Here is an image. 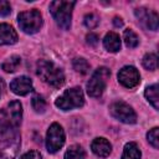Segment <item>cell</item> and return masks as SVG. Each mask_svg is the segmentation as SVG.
<instances>
[{
  "label": "cell",
  "mask_w": 159,
  "mask_h": 159,
  "mask_svg": "<svg viewBox=\"0 0 159 159\" xmlns=\"http://www.w3.org/2000/svg\"><path fill=\"white\" fill-rule=\"evenodd\" d=\"M0 94H1V83H0Z\"/></svg>",
  "instance_id": "cell-30"
},
{
  "label": "cell",
  "mask_w": 159,
  "mask_h": 159,
  "mask_svg": "<svg viewBox=\"0 0 159 159\" xmlns=\"http://www.w3.org/2000/svg\"><path fill=\"white\" fill-rule=\"evenodd\" d=\"M111 71L107 67H98L87 82V93L91 97H99L106 89Z\"/></svg>",
  "instance_id": "cell-5"
},
{
  "label": "cell",
  "mask_w": 159,
  "mask_h": 159,
  "mask_svg": "<svg viewBox=\"0 0 159 159\" xmlns=\"http://www.w3.org/2000/svg\"><path fill=\"white\" fill-rule=\"evenodd\" d=\"M65 159H86V153L81 145L75 144V145H71L66 150Z\"/></svg>",
  "instance_id": "cell-18"
},
{
  "label": "cell",
  "mask_w": 159,
  "mask_h": 159,
  "mask_svg": "<svg viewBox=\"0 0 159 159\" xmlns=\"http://www.w3.org/2000/svg\"><path fill=\"white\" fill-rule=\"evenodd\" d=\"M147 139L150 145H153L155 149L159 148V128L154 127L147 133Z\"/></svg>",
  "instance_id": "cell-24"
},
{
  "label": "cell",
  "mask_w": 159,
  "mask_h": 159,
  "mask_svg": "<svg viewBox=\"0 0 159 159\" xmlns=\"http://www.w3.org/2000/svg\"><path fill=\"white\" fill-rule=\"evenodd\" d=\"M103 45L109 52H117L120 50V39L116 32H108L103 39Z\"/></svg>",
  "instance_id": "cell-15"
},
{
  "label": "cell",
  "mask_w": 159,
  "mask_h": 159,
  "mask_svg": "<svg viewBox=\"0 0 159 159\" xmlns=\"http://www.w3.org/2000/svg\"><path fill=\"white\" fill-rule=\"evenodd\" d=\"M84 103V96L80 87H72L66 89L60 97H57L55 104L62 111H70L73 108H80Z\"/></svg>",
  "instance_id": "cell-4"
},
{
  "label": "cell",
  "mask_w": 159,
  "mask_h": 159,
  "mask_svg": "<svg viewBox=\"0 0 159 159\" xmlns=\"http://www.w3.org/2000/svg\"><path fill=\"white\" fill-rule=\"evenodd\" d=\"M72 66H73V68H75L76 72L82 73V75L87 73L88 70H89V63H88L84 58H82V57H77V58H75L73 62H72Z\"/></svg>",
  "instance_id": "cell-22"
},
{
  "label": "cell",
  "mask_w": 159,
  "mask_h": 159,
  "mask_svg": "<svg viewBox=\"0 0 159 159\" xmlns=\"http://www.w3.org/2000/svg\"><path fill=\"white\" fill-rule=\"evenodd\" d=\"M123 40H124V43L127 45V47H129V48H134V47H137L139 45V37L130 29L124 30V32H123Z\"/></svg>",
  "instance_id": "cell-19"
},
{
  "label": "cell",
  "mask_w": 159,
  "mask_h": 159,
  "mask_svg": "<svg viewBox=\"0 0 159 159\" xmlns=\"http://www.w3.org/2000/svg\"><path fill=\"white\" fill-rule=\"evenodd\" d=\"M20 63H21V58L19 56H11V57H9L7 60H5L2 62L1 67H2V70L5 72L11 73V72L16 71V68L20 66Z\"/></svg>",
  "instance_id": "cell-20"
},
{
  "label": "cell",
  "mask_w": 159,
  "mask_h": 159,
  "mask_svg": "<svg viewBox=\"0 0 159 159\" xmlns=\"http://www.w3.org/2000/svg\"><path fill=\"white\" fill-rule=\"evenodd\" d=\"M17 24L26 34H35L42 26V15L37 9L22 11L17 15Z\"/></svg>",
  "instance_id": "cell-6"
},
{
  "label": "cell",
  "mask_w": 159,
  "mask_h": 159,
  "mask_svg": "<svg viewBox=\"0 0 159 159\" xmlns=\"http://www.w3.org/2000/svg\"><path fill=\"white\" fill-rule=\"evenodd\" d=\"M113 24H114L116 27H122V26H123V20H122L120 17H114Z\"/></svg>",
  "instance_id": "cell-29"
},
{
  "label": "cell",
  "mask_w": 159,
  "mask_h": 159,
  "mask_svg": "<svg viewBox=\"0 0 159 159\" xmlns=\"http://www.w3.org/2000/svg\"><path fill=\"white\" fill-rule=\"evenodd\" d=\"M65 130L58 123H52L46 134V148L50 153H56L65 144Z\"/></svg>",
  "instance_id": "cell-8"
},
{
  "label": "cell",
  "mask_w": 159,
  "mask_h": 159,
  "mask_svg": "<svg viewBox=\"0 0 159 159\" xmlns=\"http://www.w3.org/2000/svg\"><path fill=\"white\" fill-rule=\"evenodd\" d=\"M36 70H37L36 72L40 76V78L55 88H60L65 83V75H63L62 70L58 68L57 66H55L50 61L40 60L37 62Z\"/></svg>",
  "instance_id": "cell-2"
},
{
  "label": "cell",
  "mask_w": 159,
  "mask_h": 159,
  "mask_svg": "<svg viewBox=\"0 0 159 159\" xmlns=\"http://www.w3.org/2000/svg\"><path fill=\"white\" fill-rule=\"evenodd\" d=\"M144 96L148 99V102L155 108H159V94H158V84H152L148 86L144 91Z\"/></svg>",
  "instance_id": "cell-17"
},
{
  "label": "cell",
  "mask_w": 159,
  "mask_h": 159,
  "mask_svg": "<svg viewBox=\"0 0 159 159\" xmlns=\"http://www.w3.org/2000/svg\"><path fill=\"white\" fill-rule=\"evenodd\" d=\"M10 12H11V6H10L9 1H6V0H0V16L9 15Z\"/></svg>",
  "instance_id": "cell-26"
},
{
  "label": "cell",
  "mask_w": 159,
  "mask_h": 159,
  "mask_svg": "<svg viewBox=\"0 0 159 159\" xmlns=\"http://www.w3.org/2000/svg\"><path fill=\"white\" fill-rule=\"evenodd\" d=\"M20 159H41V154L37 150H30L26 152L24 155H21Z\"/></svg>",
  "instance_id": "cell-27"
},
{
  "label": "cell",
  "mask_w": 159,
  "mask_h": 159,
  "mask_svg": "<svg viewBox=\"0 0 159 159\" xmlns=\"http://www.w3.org/2000/svg\"><path fill=\"white\" fill-rule=\"evenodd\" d=\"M109 111H111V114L119 122H123L125 124H133L137 122V114L134 109L123 101L113 102L111 104Z\"/></svg>",
  "instance_id": "cell-9"
},
{
  "label": "cell",
  "mask_w": 159,
  "mask_h": 159,
  "mask_svg": "<svg viewBox=\"0 0 159 159\" xmlns=\"http://www.w3.org/2000/svg\"><path fill=\"white\" fill-rule=\"evenodd\" d=\"M142 63H143L144 68H147L149 71H154L158 67V57H157L155 53H147L143 57Z\"/></svg>",
  "instance_id": "cell-21"
},
{
  "label": "cell",
  "mask_w": 159,
  "mask_h": 159,
  "mask_svg": "<svg viewBox=\"0 0 159 159\" xmlns=\"http://www.w3.org/2000/svg\"><path fill=\"white\" fill-rule=\"evenodd\" d=\"M22 118V106L19 101H11L0 111V124L17 128Z\"/></svg>",
  "instance_id": "cell-7"
},
{
  "label": "cell",
  "mask_w": 159,
  "mask_h": 159,
  "mask_svg": "<svg viewBox=\"0 0 159 159\" xmlns=\"http://www.w3.org/2000/svg\"><path fill=\"white\" fill-rule=\"evenodd\" d=\"M17 42V34L9 24H0V45H14Z\"/></svg>",
  "instance_id": "cell-14"
},
{
  "label": "cell",
  "mask_w": 159,
  "mask_h": 159,
  "mask_svg": "<svg viewBox=\"0 0 159 159\" xmlns=\"http://www.w3.org/2000/svg\"><path fill=\"white\" fill-rule=\"evenodd\" d=\"M76 5L75 1H63L56 0L50 4V12L56 21V24L63 29L68 30L71 27V19H72V10Z\"/></svg>",
  "instance_id": "cell-3"
},
{
  "label": "cell",
  "mask_w": 159,
  "mask_h": 159,
  "mask_svg": "<svg viewBox=\"0 0 159 159\" xmlns=\"http://www.w3.org/2000/svg\"><path fill=\"white\" fill-rule=\"evenodd\" d=\"M86 40H87V43H89L91 46H96L97 43H98V36L96 35V34H93V32H89L87 36H86Z\"/></svg>",
  "instance_id": "cell-28"
},
{
  "label": "cell",
  "mask_w": 159,
  "mask_h": 159,
  "mask_svg": "<svg viewBox=\"0 0 159 159\" xmlns=\"http://www.w3.org/2000/svg\"><path fill=\"white\" fill-rule=\"evenodd\" d=\"M91 149L92 152L97 155V157H101V158H106L111 154L112 152V145L111 143L106 139V138H102V137H98V138H94L93 142L91 143Z\"/></svg>",
  "instance_id": "cell-13"
},
{
  "label": "cell",
  "mask_w": 159,
  "mask_h": 159,
  "mask_svg": "<svg viewBox=\"0 0 159 159\" xmlns=\"http://www.w3.org/2000/svg\"><path fill=\"white\" fill-rule=\"evenodd\" d=\"M31 106H32V108L35 109V112H37V113H42V112H45V109H46V101L43 99L42 96L37 94V96L32 97Z\"/></svg>",
  "instance_id": "cell-23"
},
{
  "label": "cell",
  "mask_w": 159,
  "mask_h": 159,
  "mask_svg": "<svg viewBox=\"0 0 159 159\" xmlns=\"http://www.w3.org/2000/svg\"><path fill=\"white\" fill-rule=\"evenodd\" d=\"M10 89L17 96H25L34 91L32 81L26 76H20L10 82Z\"/></svg>",
  "instance_id": "cell-12"
},
{
  "label": "cell",
  "mask_w": 159,
  "mask_h": 159,
  "mask_svg": "<svg viewBox=\"0 0 159 159\" xmlns=\"http://www.w3.org/2000/svg\"><path fill=\"white\" fill-rule=\"evenodd\" d=\"M140 157H142V153H140L137 143L129 142L124 145L122 159H140Z\"/></svg>",
  "instance_id": "cell-16"
},
{
  "label": "cell",
  "mask_w": 159,
  "mask_h": 159,
  "mask_svg": "<svg viewBox=\"0 0 159 159\" xmlns=\"http://www.w3.org/2000/svg\"><path fill=\"white\" fill-rule=\"evenodd\" d=\"M118 81L122 86L127 88H133L139 84L140 76L138 70L134 66H124L118 72Z\"/></svg>",
  "instance_id": "cell-10"
},
{
  "label": "cell",
  "mask_w": 159,
  "mask_h": 159,
  "mask_svg": "<svg viewBox=\"0 0 159 159\" xmlns=\"http://www.w3.org/2000/svg\"><path fill=\"white\" fill-rule=\"evenodd\" d=\"M135 16L138 21L148 30H158V24H159V16L155 11H150L145 7H139L135 9Z\"/></svg>",
  "instance_id": "cell-11"
},
{
  "label": "cell",
  "mask_w": 159,
  "mask_h": 159,
  "mask_svg": "<svg viewBox=\"0 0 159 159\" xmlns=\"http://www.w3.org/2000/svg\"><path fill=\"white\" fill-rule=\"evenodd\" d=\"M99 22V17L96 14H87L84 16V25L88 29H94Z\"/></svg>",
  "instance_id": "cell-25"
},
{
  "label": "cell",
  "mask_w": 159,
  "mask_h": 159,
  "mask_svg": "<svg viewBox=\"0 0 159 159\" xmlns=\"http://www.w3.org/2000/svg\"><path fill=\"white\" fill-rule=\"evenodd\" d=\"M20 147L17 128L0 124V159H14Z\"/></svg>",
  "instance_id": "cell-1"
}]
</instances>
